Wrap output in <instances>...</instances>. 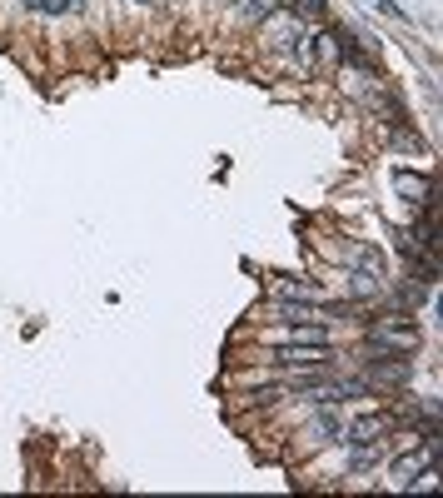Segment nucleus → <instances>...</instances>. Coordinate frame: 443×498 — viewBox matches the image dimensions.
Here are the masks:
<instances>
[{"mask_svg":"<svg viewBox=\"0 0 443 498\" xmlns=\"http://www.w3.org/2000/svg\"><path fill=\"white\" fill-rule=\"evenodd\" d=\"M369 344H373V354H404L409 359L423 344V334H418V324L409 314H389V319H373L369 324Z\"/></svg>","mask_w":443,"mask_h":498,"instance_id":"nucleus-1","label":"nucleus"},{"mask_svg":"<svg viewBox=\"0 0 443 498\" xmlns=\"http://www.w3.org/2000/svg\"><path fill=\"white\" fill-rule=\"evenodd\" d=\"M399 428V419L394 414H364V419H354V424H344V433H339V444H349V449H364V444H383Z\"/></svg>","mask_w":443,"mask_h":498,"instance_id":"nucleus-2","label":"nucleus"},{"mask_svg":"<svg viewBox=\"0 0 443 498\" xmlns=\"http://www.w3.org/2000/svg\"><path fill=\"white\" fill-rule=\"evenodd\" d=\"M30 11H40V15H70L75 11V0H25Z\"/></svg>","mask_w":443,"mask_h":498,"instance_id":"nucleus-3","label":"nucleus"}]
</instances>
